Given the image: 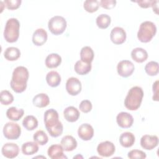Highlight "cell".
<instances>
[{"mask_svg": "<svg viewBox=\"0 0 159 159\" xmlns=\"http://www.w3.org/2000/svg\"><path fill=\"white\" fill-rule=\"evenodd\" d=\"M43 119L45 128L50 136L57 137L62 134L63 126L59 120L58 113L56 110L53 109L47 110L44 113Z\"/></svg>", "mask_w": 159, "mask_h": 159, "instance_id": "6da1fadb", "label": "cell"}, {"mask_svg": "<svg viewBox=\"0 0 159 159\" xmlns=\"http://www.w3.org/2000/svg\"><path fill=\"white\" fill-rule=\"evenodd\" d=\"M29 76V73L27 68L23 66L16 67L12 72L10 83L12 89L17 93L24 92L27 88Z\"/></svg>", "mask_w": 159, "mask_h": 159, "instance_id": "7a4b0ae2", "label": "cell"}, {"mask_svg": "<svg viewBox=\"0 0 159 159\" xmlns=\"http://www.w3.org/2000/svg\"><path fill=\"white\" fill-rule=\"evenodd\" d=\"M143 91L141 87L135 86L131 88L124 99L125 107L130 111L137 110L142 103Z\"/></svg>", "mask_w": 159, "mask_h": 159, "instance_id": "3957f363", "label": "cell"}, {"mask_svg": "<svg viewBox=\"0 0 159 159\" xmlns=\"http://www.w3.org/2000/svg\"><path fill=\"white\" fill-rule=\"evenodd\" d=\"M20 22L16 18L9 19L5 25L4 37L9 43L16 42L19 37Z\"/></svg>", "mask_w": 159, "mask_h": 159, "instance_id": "277c9868", "label": "cell"}, {"mask_svg": "<svg viewBox=\"0 0 159 159\" xmlns=\"http://www.w3.org/2000/svg\"><path fill=\"white\" fill-rule=\"evenodd\" d=\"M157 32L155 24L151 21H144L140 25L137 32L138 39L143 43H147L151 41Z\"/></svg>", "mask_w": 159, "mask_h": 159, "instance_id": "5b68a950", "label": "cell"}, {"mask_svg": "<svg viewBox=\"0 0 159 159\" xmlns=\"http://www.w3.org/2000/svg\"><path fill=\"white\" fill-rule=\"evenodd\" d=\"M66 19L60 16L52 17L48 22V27L50 32L55 35H58L64 32L66 28Z\"/></svg>", "mask_w": 159, "mask_h": 159, "instance_id": "8992f818", "label": "cell"}, {"mask_svg": "<svg viewBox=\"0 0 159 159\" xmlns=\"http://www.w3.org/2000/svg\"><path fill=\"white\" fill-rule=\"evenodd\" d=\"M4 136L8 140H16L21 134V129L18 124L9 122L3 127Z\"/></svg>", "mask_w": 159, "mask_h": 159, "instance_id": "52a82bcc", "label": "cell"}, {"mask_svg": "<svg viewBox=\"0 0 159 159\" xmlns=\"http://www.w3.org/2000/svg\"><path fill=\"white\" fill-rule=\"evenodd\" d=\"M135 69L134 63L129 60H122L117 65V71L119 76L127 78L130 76Z\"/></svg>", "mask_w": 159, "mask_h": 159, "instance_id": "ba28073f", "label": "cell"}, {"mask_svg": "<svg viewBox=\"0 0 159 159\" xmlns=\"http://www.w3.org/2000/svg\"><path fill=\"white\" fill-rule=\"evenodd\" d=\"M116 151L114 144L110 141L102 142L97 147V152L99 155L103 157L112 156Z\"/></svg>", "mask_w": 159, "mask_h": 159, "instance_id": "9c48e42d", "label": "cell"}, {"mask_svg": "<svg viewBox=\"0 0 159 159\" xmlns=\"http://www.w3.org/2000/svg\"><path fill=\"white\" fill-rule=\"evenodd\" d=\"M82 86L81 81L75 77L68 78L66 83V89L71 96H76L81 91Z\"/></svg>", "mask_w": 159, "mask_h": 159, "instance_id": "30bf717a", "label": "cell"}, {"mask_svg": "<svg viewBox=\"0 0 159 159\" xmlns=\"http://www.w3.org/2000/svg\"><path fill=\"white\" fill-rule=\"evenodd\" d=\"M127 35L125 30L120 27H115L110 34V39L112 43L116 45L123 43L126 40Z\"/></svg>", "mask_w": 159, "mask_h": 159, "instance_id": "8fae6325", "label": "cell"}, {"mask_svg": "<svg viewBox=\"0 0 159 159\" xmlns=\"http://www.w3.org/2000/svg\"><path fill=\"white\" fill-rule=\"evenodd\" d=\"M158 138L154 135H144L140 139L141 147L147 150H151L157 147Z\"/></svg>", "mask_w": 159, "mask_h": 159, "instance_id": "7c38bea8", "label": "cell"}, {"mask_svg": "<svg viewBox=\"0 0 159 159\" xmlns=\"http://www.w3.org/2000/svg\"><path fill=\"white\" fill-rule=\"evenodd\" d=\"M116 121L120 127L127 129L132 125L134 118L130 114L126 112H121L117 115Z\"/></svg>", "mask_w": 159, "mask_h": 159, "instance_id": "4fadbf2b", "label": "cell"}, {"mask_svg": "<svg viewBox=\"0 0 159 159\" xmlns=\"http://www.w3.org/2000/svg\"><path fill=\"white\" fill-rule=\"evenodd\" d=\"M2 154L7 158H16L19 153V146L14 143H6L1 149Z\"/></svg>", "mask_w": 159, "mask_h": 159, "instance_id": "5bb4252c", "label": "cell"}, {"mask_svg": "<svg viewBox=\"0 0 159 159\" xmlns=\"http://www.w3.org/2000/svg\"><path fill=\"white\" fill-rule=\"evenodd\" d=\"M78 135L79 137L83 140H89L93 138L94 135L93 127L89 124H83L79 127L78 129Z\"/></svg>", "mask_w": 159, "mask_h": 159, "instance_id": "9a60e30c", "label": "cell"}, {"mask_svg": "<svg viewBox=\"0 0 159 159\" xmlns=\"http://www.w3.org/2000/svg\"><path fill=\"white\" fill-rule=\"evenodd\" d=\"M63 148L61 145L53 144L49 147L47 150L48 157L52 159L67 158L63 153Z\"/></svg>", "mask_w": 159, "mask_h": 159, "instance_id": "2e32d148", "label": "cell"}, {"mask_svg": "<svg viewBox=\"0 0 159 159\" xmlns=\"http://www.w3.org/2000/svg\"><path fill=\"white\" fill-rule=\"evenodd\" d=\"M47 32L45 29L42 28L37 29L33 34L32 42L37 46L43 45L47 42Z\"/></svg>", "mask_w": 159, "mask_h": 159, "instance_id": "e0dca14e", "label": "cell"}, {"mask_svg": "<svg viewBox=\"0 0 159 159\" xmlns=\"http://www.w3.org/2000/svg\"><path fill=\"white\" fill-rule=\"evenodd\" d=\"M61 145L66 152H71L77 147V142L71 135H65L61 140Z\"/></svg>", "mask_w": 159, "mask_h": 159, "instance_id": "ac0fdd59", "label": "cell"}, {"mask_svg": "<svg viewBox=\"0 0 159 159\" xmlns=\"http://www.w3.org/2000/svg\"><path fill=\"white\" fill-rule=\"evenodd\" d=\"M63 116L67 121L70 122H74L78 120L80 114L78 109L74 106H68L64 109Z\"/></svg>", "mask_w": 159, "mask_h": 159, "instance_id": "d6986e66", "label": "cell"}, {"mask_svg": "<svg viewBox=\"0 0 159 159\" xmlns=\"http://www.w3.org/2000/svg\"><path fill=\"white\" fill-rule=\"evenodd\" d=\"M135 141L134 135L130 132H125L122 133L119 137L120 144L125 148H129L132 147Z\"/></svg>", "mask_w": 159, "mask_h": 159, "instance_id": "ffe728a7", "label": "cell"}, {"mask_svg": "<svg viewBox=\"0 0 159 159\" xmlns=\"http://www.w3.org/2000/svg\"><path fill=\"white\" fill-rule=\"evenodd\" d=\"M131 57L137 63H142L147 59L148 53L145 49L137 47L132 50Z\"/></svg>", "mask_w": 159, "mask_h": 159, "instance_id": "44dd1931", "label": "cell"}, {"mask_svg": "<svg viewBox=\"0 0 159 159\" xmlns=\"http://www.w3.org/2000/svg\"><path fill=\"white\" fill-rule=\"evenodd\" d=\"M32 102L34 105L37 107H45L49 104L50 99L47 94L39 93L34 97Z\"/></svg>", "mask_w": 159, "mask_h": 159, "instance_id": "7402d4cb", "label": "cell"}, {"mask_svg": "<svg viewBox=\"0 0 159 159\" xmlns=\"http://www.w3.org/2000/svg\"><path fill=\"white\" fill-rule=\"evenodd\" d=\"M61 63V57L57 53H50L45 59V65L48 68L58 67Z\"/></svg>", "mask_w": 159, "mask_h": 159, "instance_id": "603a6c76", "label": "cell"}, {"mask_svg": "<svg viewBox=\"0 0 159 159\" xmlns=\"http://www.w3.org/2000/svg\"><path fill=\"white\" fill-rule=\"evenodd\" d=\"M46 81L50 86L57 87L61 83V76L57 71H50L46 75Z\"/></svg>", "mask_w": 159, "mask_h": 159, "instance_id": "cb8c5ba5", "label": "cell"}, {"mask_svg": "<svg viewBox=\"0 0 159 159\" xmlns=\"http://www.w3.org/2000/svg\"><path fill=\"white\" fill-rule=\"evenodd\" d=\"M74 69L76 73L80 75H84L88 74L91 71V63L84 62L81 60H78L76 62Z\"/></svg>", "mask_w": 159, "mask_h": 159, "instance_id": "d4e9b609", "label": "cell"}, {"mask_svg": "<svg viewBox=\"0 0 159 159\" xmlns=\"http://www.w3.org/2000/svg\"><path fill=\"white\" fill-rule=\"evenodd\" d=\"M38 143L35 142H27L22 144V152L25 155H32L39 151Z\"/></svg>", "mask_w": 159, "mask_h": 159, "instance_id": "484cf974", "label": "cell"}, {"mask_svg": "<svg viewBox=\"0 0 159 159\" xmlns=\"http://www.w3.org/2000/svg\"><path fill=\"white\" fill-rule=\"evenodd\" d=\"M24 114L23 109H17L16 107H11L6 111V116L8 119L13 121H17Z\"/></svg>", "mask_w": 159, "mask_h": 159, "instance_id": "4316f807", "label": "cell"}, {"mask_svg": "<svg viewBox=\"0 0 159 159\" xmlns=\"http://www.w3.org/2000/svg\"><path fill=\"white\" fill-rule=\"evenodd\" d=\"M4 57L8 61H16L20 57V51L17 47H10L5 50Z\"/></svg>", "mask_w": 159, "mask_h": 159, "instance_id": "83f0119b", "label": "cell"}, {"mask_svg": "<svg viewBox=\"0 0 159 159\" xmlns=\"http://www.w3.org/2000/svg\"><path fill=\"white\" fill-rule=\"evenodd\" d=\"M94 52L90 47L85 46L81 48L80 51V58L81 61L91 63L94 59Z\"/></svg>", "mask_w": 159, "mask_h": 159, "instance_id": "f1b7e54d", "label": "cell"}, {"mask_svg": "<svg viewBox=\"0 0 159 159\" xmlns=\"http://www.w3.org/2000/svg\"><path fill=\"white\" fill-rule=\"evenodd\" d=\"M22 125L27 130H33L38 126L37 118L32 115L27 116L22 121Z\"/></svg>", "mask_w": 159, "mask_h": 159, "instance_id": "f546056e", "label": "cell"}, {"mask_svg": "<svg viewBox=\"0 0 159 159\" xmlns=\"http://www.w3.org/2000/svg\"><path fill=\"white\" fill-rule=\"evenodd\" d=\"M111 22V17L106 14H101L96 18V22L97 26L101 29H105L107 28Z\"/></svg>", "mask_w": 159, "mask_h": 159, "instance_id": "4dcf8cb0", "label": "cell"}, {"mask_svg": "<svg viewBox=\"0 0 159 159\" xmlns=\"http://www.w3.org/2000/svg\"><path fill=\"white\" fill-rule=\"evenodd\" d=\"M33 139L34 142L39 145H44L48 141V137L45 132L42 130H37L33 135Z\"/></svg>", "mask_w": 159, "mask_h": 159, "instance_id": "1f68e13d", "label": "cell"}, {"mask_svg": "<svg viewBox=\"0 0 159 159\" xmlns=\"http://www.w3.org/2000/svg\"><path fill=\"white\" fill-rule=\"evenodd\" d=\"M145 71L149 76H155L158 73V63L157 61H151L147 63L145 66Z\"/></svg>", "mask_w": 159, "mask_h": 159, "instance_id": "d6a6232c", "label": "cell"}, {"mask_svg": "<svg viewBox=\"0 0 159 159\" xmlns=\"http://www.w3.org/2000/svg\"><path fill=\"white\" fill-rule=\"evenodd\" d=\"M99 6V3L97 0H86L83 3V7L84 10L89 13L97 11Z\"/></svg>", "mask_w": 159, "mask_h": 159, "instance_id": "836d02e7", "label": "cell"}, {"mask_svg": "<svg viewBox=\"0 0 159 159\" xmlns=\"http://www.w3.org/2000/svg\"><path fill=\"white\" fill-rule=\"evenodd\" d=\"M0 101L2 105L7 106L11 104L14 101V96L7 90H2L0 93Z\"/></svg>", "mask_w": 159, "mask_h": 159, "instance_id": "e575fe53", "label": "cell"}, {"mask_svg": "<svg viewBox=\"0 0 159 159\" xmlns=\"http://www.w3.org/2000/svg\"><path fill=\"white\" fill-rule=\"evenodd\" d=\"M127 157L130 159H143L145 158L147 155L146 153L142 150H132L128 153Z\"/></svg>", "mask_w": 159, "mask_h": 159, "instance_id": "d590c367", "label": "cell"}, {"mask_svg": "<svg viewBox=\"0 0 159 159\" xmlns=\"http://www.w3.org/2000/svg\"><path fill=\"white\" fill-rule=\"evenodd\" d=\"M22 2L21 0H6L4 1V6L9 10H14L18 9Z\"/></svg>", "mask_w": 159, "mask_h": 159, "instance_id": "8d00e7d4", "label": "cell"}, {"mask_svg": "<svg viewBox=\"0 0 159 159\" xmlns=\"http://www.w3.org/2000/svg\"><path fill=\"white\" fill-rule=\"evenodd\" d=\"M92 104L89 100H83L80 102L79 105L80 110L84 113H88L90 112L92 109Z\"/></svg>", "mask_w": 159, "mask_h": 159, "instance_id": "74e56055", "label": "cell"}, {"mask_svg": "<svg viewBox=\"0 0 159 159\" xmlns=\"http://www.w3.org/2000/svg\"><path fill=\"white\" fill-rule=\"evenodd\" d=\"M116 2H117L115 0H101L99 1V6L106 9H110L114 7Z\"/></svg>", "mask_w": 159, "mask_h": 159, "instance_id": "f35d334b", "label": "cell"}, {"mask_svg": "<svg viewBox=\"0 0 159 159\" xmlns=\"http://www.w3.org/2000/svg\"><path fill=\"white\" fill-rule=\"evenodd\" d=\"M135 2H137L139 6L142 8H148L151 7L153 0H139L134 1Z\"/></svg>", "mask_w": 159, "mask_h": 159, "instance_id": "ab89813d", "label": "cell"}, {"mask_svg": "<svg viewBox=\"0 0 159 159\" xmlns=\"http://www.w3.org/2000/svg\"><path fill=\"white\" fill-rule=\"evenodd\" d=\"M153 100L158 101V81L157 80L153 84Z\"/></svg>", "mask_w": 159, "mask_h": 159, "instance_id": "60d3db41", "label": "cell"}, {"mask_svg": "<svg viewBox=\"0 0 159 159\" xmlns=\"http://www.w3.org/2000/svg\"><path fill=\"white\" fill-rule=\"evenodd\" d=\"M158 1H153V2L152 3V6L151 7H152V9H153V12H155L157 14H158Z\"/></svg>", "mask_w": 159, "mask_h": 159, "instance_id": "b9f144b4", "label": "cell"}]
</instances>
